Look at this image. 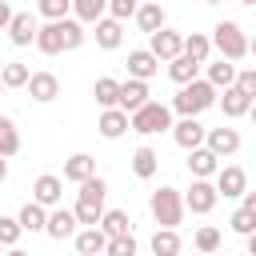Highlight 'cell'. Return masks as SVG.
Masks as SVG:
<instances>
[{
    "mask_svg": "<svg viewBox=\"0 0 256 256\" xmlns=\"http://www.w3.org/2000/svg\"><path fill=\"white\" fill-rule=\"evenodd\" d=\"M244 240H248V256H256V232H252V236H244Z\"/></svg>",
    "mask_w": 256,
    "mask_h": 256,
    "instance_id": "47",
    "label": "cell"
},
{
    "mask_svg": "<svg viewBox=\"0 0 256 256\" xmlns=\"http://www.w3.org/2000/svg\"><path fill=\"white\" fill-rule=\"evenodd\" d=\"M32 200L44 204V208H56V204L64 200V180H60L56 172H40V176L32 180Z\"/></svg>",
    "mask_w": 256,
    "mask_h": 256,
    "instance_id": "11",
    "label": "cell"
},
{
    "mask_svg": "<svg viewBox=\"0 0 256 256\" xmlns=\"http://www.w3.org/2000/svg\"><path fill=\"white\" fill-rule=\"evenodd\" d=\"M248 56H256V36H248Z\"/></svg>",
    "mask_w": 256,
    "mask_h": 256,
    "instance_id": "48",
    "label": "cell"
},
{
    "mask_svg": "<svg viewBox=\"0 0 256 256\" xmlns=\"http://www.w3.org/2000/svg\"><path fill=\"white\" fill-rule=\"evenodd\" d=\"M96 132H100L104 140H120L124 132H132V128H128V112H124V108H100Z\"/></svg>",
    "mask_w": 256,
    "mask_h": 256,
    "instance_id": "17",
    "label": "cell"
},
{
    "mask_svg": "<svg viewBox=\"0 0 256 256\" xmlns=\"http://www.w3.org/2000/svg\"><path fill=\"white\" fill-rule=\"evenodd\" d=\"M148 212H152V220L160 224V228H176L180 220H184V192L180 188H172V184H160L152 196H148Z\"/></svg>",
    "mask_w": 256,
    "mask_h": 256,
    "instance_id": "3",
    "label": "cell"
},
{
    "mask_svg": "<svg viewBox=\"0 0 256 256\" xmlns=\"http://www.w3.org/2000/svg\"><path fill=\"white\" fill-rule=\"evenodd\" d=\"M220 228H212V224H204V228H196V236H192V244H196V252H204V256H216V248H220Z\"/></svg>",
    "mask_w": 256,
    "mask_h": 256,
    "instance_id": "37",
    "label": "cell"
},
{
    "mask_svg": "<svg viewBox=\"0 0 256 256\" xmlns=\"http://www.w3.org/2000/svg\"><path fill=\"white\" fill-rule=\"evenodd\" d=\"M140 4H144V0H140Z\"/></svg>",
    "mask_w": 256,
    "mask_h": 256,
    "instance_id": "54",
    "label": "cell"
},
{
    "mask_svg": "<svg viewBox=\"0 0 256 256\" xmlns=\"http://www.w3.org/2000/svg\"><path fill=\"white\" fill-rule=\"evenodd\" d=\"M20 152V132L12 116H0V156H16Z\"/></svg>",
    "mask_w": 256,
    "mask_h": 256,
    "instance_id": "34",
    "label": "cell"
},
{
    "mask_svg": "<svg viewBox=\"0 0 256 256\" xmlns=\"http://www.w3.org/2000/svg\"><path fill=\"white\" fill-rule=\"evenodd\" d=\"M76 228H80V220H76L72 208H64V204L48 208V224H44V232H48L52 240H68V236H76Z\"/></svg>",
    "mask_w": 256,
    "mask_h": 256,
    "instance_id": "14",
    "label": "cell"
},
{
    "mask_svg": "<svg viewBox=\"0 0 256 256\" xmlns=\"http://www.w3.org/2000/svg\"><path fill=\"white\" fill-rule=\"evenodd\" d=\"M200 256H204V252H200Z\"/></svg>",
    "mask_w": 256,
    "mask_h": 256,
    "instance_id": "55",
    "label": "cell"
},
{
    "mask_svg": "<svg viewBox=\"0 0 256 256\" xmlns=\"http://www.w3.org/2000/svg\"><path fill=\"white\" fill-rule=\"evenodd\" d=\"M44 56H60L64 52V32H60V20H44L36 28V40H32Z\"/></svg>",
    "mask_w": 256,
    "mask_h": 256,
    "instance_id": "19",
    "label": "cell"
},
{
    "mask_svg": "<svg viewBox=\"0 0 256 256\" xmlns=\"http://www.w3.org/2000/svg\"><path fill=\"white\" fill-rule=\"evenodd\" d=\"M76 256H104V244H108V236L100 232V224L96 228H76Z\"/></svg>",
    "mask_w": 256,
    "mask_h": 256,
    "instance_id": "24",
    "label": "cell"
},
{
    "mask_svg": "<svg viewBox=\"0 0 256 256\" xmlns=\"http://www.w3.org/2000/svg\"><path fill=\"white\" fill-rule=\"evenodd\" d=\"M216 96H220V92H216L208 80H200V76H196L192 84H180V92L172 96V104H168V108H172V112H180V116H200V112H208V108L216 104Z\"/></svg>",
    "mask_w": 256,
    "mask_h": 256,
    "instance_id": "2",
    "label": "cell"
},
{
    "mask_svg": "<svg viewBox=\"0 0 256 256\" xmlns=\"http://www.w3.org/2000/svg\"><path fill=\"white\" fill-rule=\"evenodd\" d=\"M228 228H232L236 236H252V232H256V216H252L248 208H236V212L228 216Z\"/></svg>",
    "mask_w": 256,
    "mask_h": 256,
    "instance_id": "39",
    "label": "cell"
},
{
    "mask_svg": "<svg viewBox=\"0 0 256 256\" xmlns=\"http://www.w3.org/2000/svg\"><path fill=\"white\" fill-rule=\"evenodd\" d=\"M28 76H32V72H28V64H20V60H8V64L0 68V84H4V88H24Z\"/></svg>",
    "mask_w": 256,
    "mask_h": 256,
    "instance_id": "36",
    "label": "cell"
},
{
    "mask_svg": "<svg viewBox=\"0 0 256 256\" xmlns=\"http://www.w3.org/2000/svg\"><path fill=\"white\" fill-rule=\"evenodd\" d=\"M36 12L44 20H64L72 12V0H36Z\"/></svg>",
    "mask_w": 256,
    "mask_h": 256,
    "instance_id": "40",
    "label": "cell"
},
{
    "mask_svg": "<svg viewBox=\"0 0 256 256\" xmlns=\"http://www.w3.org/2000/svg\"><path fill=\"white\" fill-rule=\"evenodd\" d=\"M216 200H220L216 184H212V180H196V176H192V184H188V192H184V208H188V212H196V216H208V212L216 208Z\"/></svg>",
    "mask_w": 256,
    "mask_h": 256,
    "instance_id": "7",
    "label": "cell"
},
{
    "mask_svg": "<svg viewBox=\"0 0 256 256\" xmlns=\"http://www.w3.org/2000/svg\"><path fill=\"white\" fill-rule=\"evenodd\" d=\"M236 88L256 100V68H240V72H236Z\"/></svg>",
    "mask_w": 256,
    "mask_h": 256,
    "instance_id": "43",
    "label": "cell"
},
{
    "mask_svg": "<svg viewBox=\"0 0 256 256\" xmlns=\"http://www.w3.org/2000/svg\"><path fill=\"white\" fill-rule=\"evenodd\" d=\"M16 220H20V228H24V232H44V224H48V208H44V204H36V200H28V204L16 212Z\"/></svg>",
    "mask_w": 256,
    "mask_h": 256,
    "instance_id": "28",
    "label": "cell"
},
{
    "mask_svg": "<svg viewBox=\"0 0 256 256\" xmlns=\"http://www.w3.org/2000/svg\"><path fill=\"white\" fill-rule=\"evenodd\" d=\"M128 128L136 136H156V132H172V108L160 100H148L144 108H136L128 116Z\"/></svg>",
    "mask_w": 256,
    "mask_h": 256,
    "instance_id": "4",
    "label": "cell"
},
{
    "mask_svg": "<svg viewBox=\"0 0 256 256\" xmlns=\"http://www.w3.org/2000/svg\"><path fill=\"white\" fill-rule=\"evenodd\" d=\"M24 92H28L36 104H52V100L60 96V76H56V72H32L28 84H24Z\"/></svg>",
    "mask_w": 256,
    "mask_h": 256,
    "instance_id": "12",
    "label": "cell"
},
{
    "mask_svg": "<svg viewBox=\"0 0 256 256\" xmlns=\"http://www.w3.org/2000/svg\"><path fill=\"white\" fill-rule=\"evenodd\" d=\"M240 128H228V124H220V128H208V136H204V148H212L220 160H228V156H236L240 152Z\"/></svg>",
    "mask_w": 256,
    "mask_h": 256,
    "instance_id": "9",
    "label": "cell"
},
{
    "mask_svg": "<svg viewBox=\"0 0 256 256\" xmlns=\"http://www.w3.org/2000/svg\"><path fill=\"white\" fill-rule=\"evenodd\" d=\"M236 72H240V68H236V60H224V56H220V60H212V64H208L204 80L220 92V88H232V84H236Z\"/></svg>",
    "mask_w": 256,
    "mask_h": 256,
    "instance_id": "25",
    "label": "cell"
},
{
    "mask_svg": "<svg viewBox=\"0 0 256 256\" xmlns=\"http://www.w3.org/2000/svg\"><path fill=\"white\" fill-rule=\"evenodd\" d=\"M148 244H152V256H180V232L176 228H156Z\"/></svg>",
    "mask_w": 256,
    "mask_h": 256,
    "instance_id": "30",
    "label": "cell"
},
{
    "mask_svg": "<svg viewBox=\"0 0 256 256\" xmlns=\"http://www.w3.org/2000/svg\"><path fill=\"white\" fill-rule=\"evenodd\" d=\"M92 96H96V104H100V108H116L120 80H116V76H96V84H92Z\"/></svg>",
    "mask_w": 256,
    "mask_h": 256,
    "instance_id": "32",
    "label": "cell"
},
{
    "mask_svg": "<svg viewBox=\"0 0 256 256\" xmlns=\"http://www.w3.org/2000/svg\"><path fill=\"white\" fill-rule=\"evenodd\" d=\"M148 52H152L160 64H168L172 56H180V52H184V36H180L176 28H168V24H164V28H156V32L148 36Z\"/></svg>",
    "mask_w": 256,
    "mask_h": 256,
    "instance_id": "8",
    "label": "cell"
},
{
    "mask_svg": "<svg viewBox=\"0 0 256 256\" xmlns=\"http://www.w3.org/2000/svg\"><path fill=\"white\" fill-rule=\"evenodd\" d=\"M212 48H216L224 60H244V56H248V36H244V28H240L236 20H220V24L212 28Z\"/></svg>",
    "mask_w": 256,
    "mask_h": 256,
    "instance_id": "5",
    "label": "cell"
},
{
    "mask_svg": "<svg viewBox=\"0 0 256 256\" xmlns=\"http://www.w3.org/2000/svg\"><path fill=\"white\" fill-rule=\"evenodd\" d=\"M100 232H104V236H124V232H132V216H128L124 208H104Z\"/></svg>",
    "mask_w": 256,
    "mask_h": 256,
    "instance_id": "29",
    "label": "cell"
},
{
    "mask_svg": "<svg viewBox=\"0 0 256 256\" xmlns=\"http://www.w3.org/2000/svg\"><path fill=\"white\" fill-rule=\"evenodd\" d=\"M92 36H96V44H100L104 52H112V48H120V44H124V24H120V20H112V16H100Z\"/></svg>",
    "mask_w": 256,
    "mask_h": 256,
    "instance_id": "21",
    "label": "cell"
},
{
    "mask_svg": "<svg viewBox=\"0 0 256 256\" xmlns=\"http://www.w3.org/2000/svg\"><path fill=\"white\" fill-rule=\"evenodd\" d=\"M244 256H248V252H244Z\"/></svg>",
    "mask_w": 256,
    "mask_h": 256,
    "instance_id": "56",
    "label": "cell"
},
{
    "mask_svg": "<svg viewBox=\"0 0 256 256\" xmlns=\"http://www.w3.org/2000/svg\"><path fill=\"white\" fill-rule=\"evenodd\" d=\"M212 184H216V192H220L224 200H240V196L248 192V172H244L240 164H220L216 176H212Z\"/></svg>",
    "mask_w": 256,
    "mask_h": 256,
    "instance_id": "6",
    "label": "cell"
},
{
    "mask_svg": "<svg viewBox=\"0 0 256 256\" xmlns=\"http://www.w3.org/2000/svg\"><path fill=\"white\" fill-rule=\"evenodd\" d=\"M72 16L80 24H96L100 16H108V0H72Z\"/></svg>",
    "mask_w": 256,
    "mask_h": 256,
    "instance_id": "33",
    "label": "cell"
},
{
    "mask_svg": "<svg viewBox=\"0 0 256 256\" xmlns=\"http://www.w3.org/2000/svg\"><path fill=\"white\" fill-rule=\"evenodd\" d=\"M184 56H192L196 64H208V56H212V36L188 32V36H184Z\"/></svg>",
    "mask_w": 256,
    "mask_h": 256,
    "instance_id": "31",
    "label": "cell"
},
{
    "mask_svg": "<svg viewBox=\"0 0 256 256\" xmlns=\"http://www.w3.org/2000/svg\"><path fill=\"white\" fill-rule=\"evenodd\" d=\"M240 4H248V8H256V0H240Z\"/></svg>",
    "mask_w": 256,
    "mask_h": 256,
    "instance_id": "51",
    "label": "cell"
},
{
    "mask_svg": "<svg viewBox=\"0 0 256 256\" xmlns=\"http://www.w3.org/2000/svg\"><path fill=\"white\" fill-rule=\"evenodd\" d=\"M12 16H16V12H12V4H8V0H0V32L12 24Z\"/></svg>",
    "mask_w": 256,
    "mask_h": 256,
    "instance_id": "44",
    "label": "cell"
},
{
    "mask_svg": "<svg viewBox=\"0 0 256 256\" xmlns=\"http://www.w3.org/2000/svg\"><path fill=\"white\" fill-rule=\"evenodd\" d=\"M196 76H200V64H196L192 56H184V52H180V56H172V60H168V80H172L176 88H180V84H192Z\"/></svg>",
    "mask_w": 256,
    "mask_h": 256,
    "instance_id": "26",
    "label": "cell"
},
{
    "mask_svg": "<svg viewBox=\"0 0 256 256\" xmlns=\"http://www.w3.org/2000/svg\"><path fill=\"white\" fill-rule=\"evenodd\" d=\"M148 80H136V76H128V80H120V96H116V108H124L128 116L136 112V108H144L148 104Z\"/></svg>",
    "mask_w": 256,
    "mask_h": 256,
    "instance_id": "13",
    "label": "cell"
},
{
    "mask_svg": "<svg viewBox=\"0 0 256 256\" xmlns=\"http://www.w3.org/2000/svg\"><path fill=\"white\" fill-rule=\"evenodd\" d=\"M240 208H248V212L256 216V192H244V196H240Z\"/></svg>",
    "mask_w": 256,
    "mask_h": 256,
    "instance_id": "45",
    "label": "cell"
},
{
    "mask_svg": "<svg viewBox=\"0 0 256 256\" xmlns=\"http://www.w3.org/2000/svg\"><path fill=\"white\" fill-rule=\"evenodd\" d=\"M132 20H136V28H140V32H148V36H152L156 28H164V24H168V16H164V4H160V0H144V4L136 8V16H132Z\"/></svg>",
    "mask_w": 256,
    "mask_h": 256,
    "instance_id": "20",
    "label": "cell"
},
{
    "mask_svg": "<svg viewBox=\"0 0 256 256\" xmlns=\"http://www.w3.org/2000/svg\"><path fill=\"white\" fill-rule=\"evenodd\" d=\"M36 28H40V20H36L32 12H16V16H12V24H8L4 32H8V40H12L16 48H28V44L36 40Z\"/></svg>",
    "mask_w": 256,
    "mask_h": 256,
    "instance_id": "15",
    "label": "cell"
},
{
    "mask_svg": "<svg viewBox=\"0 0 256 256\" xmlns=\"http://www.w3.org/2000/svg\"><path fill=\"white\" fill-rule=\"evenodd\" d=\"M160 72V60L148 52V48H132L128 52V76H136V80H152Z\"/></svg>",
    "mask_w": 256,
    "mask_h": 256,
    "instance_id": "22",
    "label": "cell"
},
{
    "mask_svg": "<svg viewBox=\"0 0 256 256\" xmlns=\"http://www.w3.org/2000/svg\"><path fill=\"white\" fill-rule=\"evenodd\" d=\"M204 4H224V0H204Z\"/></svg>",
    "mask_w": 256,
    "mask_h": 256,
    "instance_id": "52",
    "label": "cell"
},
{
    "mask_svg": "<svg viewBox=\"0 0 256 256\" xmlns=\"http://www.w3.org/2000/svg\"><path fill=\"white\" fill-rule=\"evenodd\" d=\"M104 200H108V180H104V176H88V180L80 184V192H76V204H72L76 220H80L84 228H96L100 216H104Z\"/></svg>",
    "mask_w": 256,
    "mask_h": 256,
    "instance_id": "1",
    "label": "cell"
},
{
    "mask_svg": "<svg viewBox=\"0 0 256 256\" xmlns=\"http://www.w3.org/2000/svg\"><path fill=\"white\" fill-rule=\"evenodd\" d=\"M156 168H160V156H156V148L140 144V148L132 152V172H136V180H152V176H156Z\"/></svg>",
    "mask_w": 256,
    "mask_h": 256,
    "instance_id": "27",
    "label": "cell"
},
{
    "mask_svg": "<svg viewBox=\"0 0 256 256\" xmlns=\"http://www.w3.org/2000/svg\"><path fill=\"white\" fill-rule=\"evenodd\" d=\"M204 136H208V128L200 124V116H180V120L172 124V140H176L184 152L200 148V144H204Z\"/></svg>",
    "mask_w": 256,
    "mask_h": 256,
    "instance_id": "10",
    "label": "cell"
},
{
    "mask_svg": "<svg viewBox=\"0 0 256 256\" xmlns=\"http://www.w3.org/2000/svg\"><path fill=\"white\" fill-rule=\"evenodd\" d=\"M8 256H32V252H24V248H8Z\"/></svg>",
    "mask_w": 256,
    "mask_h": 256,
    "instance_id": "49",
    "label": "cell"
},
{
    "mask_svg": "<svg viewBox=\"0 0 256 256\" xmlns=\"http://www.w3.org/2000/svg\"><path fill=\"white\" fill-rule=\"evenodd\" d=\"M216 104H220V112H224L228 120H240V116H248V108H252V96H248V92H240V88L232 84V88H220Z\"/></svg>",
    "mask_w": 256,
    "mask_h": 256,
    "instance_id": "16",
    "label": "cell"
},
{
    "mask_svg": "<svg viewBox=\"0 0 256 256\" xmlns=\"http://www.w3.org/2000/svg\"><path fill=\"white\" fill-rule=\"evenodd\" d=\"M88 176H96V160H92L88 152H72V156L64 160V180H68V184H84Z\"/></svg>",
    "mask_w": 256,
    "mask_h": 256,
    "instance_id": "23",
    "label": "cell"
},
{
    "mask_svg": "<svg viewBox=\"0 0 256 256\" xmlns=\"http://www.w3.org/2000/svg\"><path fill=\"white\" fill-rule=\"evenodd\" d=\"M20 236H24L20 220H16V216H0V244H4V248H16Z\"/></svg>",
    "mask_w": 256,
    "mask_h": 256,
    "instance_id": "41",
    "label": "cell"
},
{
    "mask_svg": "<svg viewBox=\"0 0 256 256\" xmlns=\"http://www.w3.org/2000/svg\"><path fill=\"white\" fill-rule=\"evenodd\" d=\"M184 164H188V172H192L196 180H212V176H216V168H220V156H216L212 148H204V144H200V148H192V152H188V160H184Z\"/></svg>",
    "mask_w": 256,
    "mask_h": 256,
    "instance_id": "18",
    "label": "cell"
},
{
    "mask_svg": "<svg viewBox=\"0 0 256 256\" xmlns=\"http://www.w3.org/2000/svg\"><path fill=\"white\" fill-rule=\"evenodd\" d=\"M4 92H8V88H4V84H0V100H4Z\"/></svg>",
    "mask_w": 256,
    "mask_h": 256,
    "instance_id": "53",
    "label": "cell"
},
{
    "mask_svg": "<svg viewBox=\"0 0 256 256\" xmlns=\"http://www.w3.org/2000/svg\"><path fill=\"white\" fill-rule=\"evenodd\" d=\"M60 32H64V52H72V48H80V44L88 40V32H84V24H80L76 16H64V20H60Z\"/></svg>",
    "mask_w": 256,
    "mask_h": 256,
    "instance_id": "35",
    "label": "cell"
},
{
    "mask_svg": "<svg viewBox=\"0 0 256 256\" xmlns=\"http://www.w3.org/2000/svg\"><path fill=\"white\" fill-rule=\"evenodd\" d=\"M8 180V156H0V184Z\"/></svg>",
    "mask_w": 256,
    "mask_h": 256,
    "instance_id": "46",
    "label": "cell"
},
{
    "mask_svg": "<svg viewBox=\"0 0 256 256\" xmlns=\"http://www.w3.org/2000/svg\"><path fill=\"white\" fill-rule=\"evenodd\" d=\"M248 116H252V124H256V100H252V108H248Z\"/></svg>",
    "mask_w": 256,
    "mask_h": 256,
    "instance_id": "50",
    "label": "cell"
},
{
    "mask_svg": "<svg viewBox=\"0 0 256 256\" xmlns=\"http://www.w3.org/2000/svg\"><path fill=\"white\" fill-rule=\"evenodd\" d=\"M104 256H136V236H132V232H124V236H108Z\"/></svg>",
    "mask_w": 256,
    "mask_h": 256,
    "instance_id": "38",
    "label": "cell"
},
{
    "mask_svg": "<svg viewBox=\"0 0 256 256\" xmlns=\"http://www.w3.org/2000/svg\"><path fill=\"white\" fill-rule=\"evenodd\" d=\"M136 8H140V0H108V16H112V20H120V24H124V20H132V16H136Z\"/></svg>",
    "mask_w": 256,
    "mask_h": 256,
    "instance_id": "42",
    "label": "cell"
}]
</instances>
